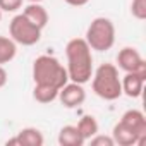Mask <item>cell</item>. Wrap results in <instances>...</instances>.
I'll return each instance as SVG.
<instances>
[{
    "instance_id": "obj_1",
    "label": "cell",
    "mask_w": 146,
    "mask_h": 146,
    "mask_svg": "<svg viewBox=\"0 0 146 146\" xmlns=\"http://www.w3.org/2000/svg\"><path fill=\"white\" fill-rule=\"evenodd\" d=\"M65 57H67V74L72 83L84 84L91 81L93 76V55L91 48L84 38H72L65 45Z\"/></svg>"
},
{
    "instance_id": "obj_2",
    "label": "cell",
    "mask_w": 146,
    "mask_h": 146,
    "mask_svg": "<svg viewBox=\"0 0 146 146\" xmlns=\"http://www.w3.org/2000/svg\"><path fill=\"white\" fill-rule=\"evenodd\" d=\"M33 79L35 84H45L60 90L69 83L67 69L52 55H40L33 64Z\"/></svg>"
},
{
    "instance_id": "obj_3",
    "label": "cell",
    "mask_w": 146,
    "mask_h": 146,
    "mask_svg": "<svg viewBox=\"0 0 146 146\" xmlns=\"http://www.w3.org/2000/svg\"><path fill=\"white\" fill-rule=\"evenodd\" d=\"M91 78H93V91L102 100L113 102L122 96L119 69L113 64H102L96 70H93Z\"/></svg>"
},
{
    "instance_id": "obj_4",
    "label": "cell",
    "mask_w": 146,
    "mask_h": 146,
    "mask_svg": "<svg viewBox=\"0 0 146 146\" xmlns=\"http://www.w3.org/2000/svg\"><path fill=\"white\" fill-rule=\"evenodd\" d=\"M86 43L91 50L107 52L115 43V26L108 17H95L86 29Z\"/></svg>"
},
{
    "instance_id": "obj_5",
    "label": "cell",
    "mask_w": 146,
    "mask_h": 146,
    "mask_svg": "<svg viewBox=\"0 0 146 146\" xmlns=\"http://www.w3.org/2000/svg\"><path fill=\"white\" fill-rule=\"evenodd\" d=\"M9 33H11V38L23 46L36 45L41 38V29L36 24H33L24 14H17L12 17L9 24Z\"/></svg>"
},
{
    "instance_id": "obj_6",
    "label": "cell",
    "mask_w": 146,
    "mask_h": 146,
    "mask_svg": "<svg viewBox=\"0 0 146 146\" xmlns=\"http://www.w3.org/2000/svg\"><path fill=\"white\" fill-rule=\"evenodd\" d=\"M119 69L124 72H146V62L141 53L132 46H124L117 55Z\"/></svg>"
},
{
    "instance_id": "obj_7",
    "label": "cell",
    "mask_w": 146,
    "mask_h": 146,
    "mask_svg": "<svg viewBox=\"0 0 146 146\" xmlns=\"http://www.w3.org/2000/svg\"><path fill=\"white\" fill-rule=\"evenodd\" d=\"M57 98L60 100V103H62L65 108H76V107H79V105L84 103V100H86V91H84L83 84L72 83V81H70V83H67V84H64V86L60 88Z\"/></svg>"
},
{
    "instance_id": "obj_8",
    "label": "cell",
    "mask_w": 146,
    "mask_h": 146,
    "mask_svg": "<svg viewBox=\"0 0 146 146\" xmlns=\"http://www.w3.org/2000/svg\"><path fill=\"white\" fill-rule=\"evenodd\" d=\"M144 81H146V72H125V76L120 79L122 95L129 98H139L143 95Z\"/></svg>"
},
{
    "instance_id": "obj_9",
    "label": "cell",
    "mask_w": 146,
    "mask_h": 146,
    "mask_svg": "<svg viewBox=\"0 0 146 146\" xmlns=\"http://www.w3.org/2000/svg\"><path fill=\"white\" fill-rule=\"evenodd\" d=\"M112 139L115 144L119 146H139L143 144L144 137H139L136 132H132L129 127H125L122 122L115 124L113 131H112Z\"/></svg>"
},
{
    "instance_id": "obj_10",
    "label": "cell",
    "mask_w": 146,
    "mask_h": 146,
    "mask_svg": "<svg viewBox=\"0 0 146 146\" xmlns=\"http://www.w3.org/2000/svg\"><path fill=\"white\" fill-rule=\"evenodd\" d=\"M120 122L125 127H129L132 132H136L139 137H146V117L141 110H134V108L127 110L122 115Z\"/></svg>"
},
{
    "instance_id": "obj_11",
    "label": "cell",
    "mask_w": 146,
    "mask_h": 146,
    "mask_svg": "<svg viewBox=\"0 0 146 146\" xmlns=\"http://www.w3.org/2000/svg\"><path fill=\"white\" fill-rule=\"evenodd\" d=\"M23 14H24L33 24H36L40 29H43V28L48 24V12H46V9H45L41 4H38V2H29V4L24 7Z\"/></svg>"
},
{
    "instance_id": "obj_12",
    "label": "cell",
    "mask_w": 146,
    "mask_h": 146,
    "mask_svg": "<svg viewBox=\"0 0 146 146\" xmlns=\"http://www.w3.org/2000/svg\"><path fill=\"white\" fill-rule=\"evenodd\" d=\"M58 144L60 146H83L84 137L81 136L78 125H64L58 132Z\"/></svg>"
},
{
    "instance_id": "obj_13",
    "label": "cell",
    "mask_w": 146,
    "mask_h": 146,
    "mask_svg": "<svg viewBox=\"0 0 146 146\" xmlns=\"http://www.w3.org/2000/svg\"><path fill=\"white\" fill-rule=\"evenodd\" d=\"M17 139L21 146H43L45 139L41 131H38L36 127H24L17 132Z\"/></svg>"
},
{
    "instance_id": "obj_14",
    "label": "cell",
    "mask_w": 146,
    "mask_h": 146,
    "mask_svg": "<svg viewBox=\"0 0 146 146\" xmlns=\"http://www.w3.org/2000/svg\"><path fill=\"white\" fill-rule=\"evenodd\" d=\"M17 43L12 40V38H7V36H0V65L4 64H9L16 53H17Z\"/></svg>"
},
{
    "instance_id": "obj_15",
    "label": "cell",
    "mask_w": 146,
    "mask_h": 146,
    "mask_svg": "<svg viewBox=\"0 0 146 146\" xmlns=\"http://www.w3.org/2000/svg\"><path fill=\"white\" fill-rule=\"evenodd\" d=\"M58 91L57 88H52V86H45V84H35V90H33V96L36 102L40 103H52L53 100H57L58 96Z\"/></svg>"
},
{
    "instance_id": "obj_16",
    "label": "cell",
    "mask_w": 146,
    "mask_h": 146,
    "mask_svg": "<svg viewBox=\"0 0 146 146\" xmlns=\"http://www.w3.org/2000/svg\"><path fill=\"white\" fill-rule=\"evenodd\" d=\"M78 129H79L81 136L84 137V141H88V139H91L95 134H98V122H96V119H95L93 115H84V117L79 120Z\"/></svg>"
},
{
    "instance_id": "obj_17",
    "label": "cell",
    "mask_w": 146,
    "mask_h": 146,
    "mask_svg": "<svg viewBox=\"0 0 146 146\" xmlns=\"http://www.w3.org/2000/svg\"><path fill=\"white\" fill-rule=\"evenodd\" d=\"M131 12L136 19L144 21L146 19V0H132L131 2Z\"/></svg>"
},
{
    "instance_id": "obj_18",
    "label": "cell",
    "mask_w": 146,
    "mask_h": 146,
    "mask_svg": "<svg viewBox=\"0 0 146 146\" xmlns=\"http://www.w3.org/2000/svg\"><path fill=\"white\" fill-rule=\"evenodd\" d=\"M23 7V0H0V11L2 12H16Z\"/></svg>"
},
{
    "instance_id": "obj_19",
    "label": "cell",
    "mask_w": 146,
    "mask_h": 146,
    "mask_svg": "<svg viewBox=\"0 0 146 146\" xmlns=\"http://www.w3.org/2000/svg\"><path fill=\"white\" fill-rule=\"evenodd\" d=\"M91 146H113V139L112 136H103V134H95L91 139H90Z\"/></svg>"
},
{
    "instance_id": "obj_20",
    "label": "cell",
    "mask_w": 146,
    "mask_h": 146,
    "mask_svg": "<svg viewBox=\"0 0 146 146\" xmlns=\"http://www.w3.org/2000/svg\"><path fill=\"white\" fill-rule=\"evenodd\" d=\"M90 2V0H65V4H69V5H72V7H83V5H86Z\"/></svg>"
},
{
    "instance_id": "obj_21",
    "label": "cell",
    "mask_w": 146,
    "mask_h": 146,
    "mask_svg": "<svg viewBox=\"0 0 146 146\" xmlns=\"http://www.w3.org/2000/svg\"><path fill=\"white\" fill-rule=\"evenodd\" d=\"M7 84V72H5V69L0 65V88H4Z\"/></svg>"
},
{
    "instance_id": "obj_22",
    "label": "cell",
    "mask_w": 146,
    "mask_h": 146,
    "mask_svg": "<svg viewBox=\"0 0 146 146\" xmlns=\"http://www.w3.org/2000/svg\"><path fill=\"white\" fill-rule=\"evenodd\" d=\"M5 144H7V146H12V144H17V146H21V144H19V139H17V136H16V137H12V139H9Z\"/></svg>"
},
{
    "instance_id": "obj_23",
    "label": "cell",
    "mask_w": 146,
    "mask_h": 146,
    "mask_svg": "<svg viewBox=\"0 0 146 146\" xmlns=\"http://www.w3.org/2000/svg\"><path fill=\"white\" fill-rule=\"evenodd\" d=\"M29 2H38V4H40V2H41V0H29Z\"/></svg>"
},
{
    "instance_id": "obj_24",
    "label": "cell",
    "mask_w": 146,
    "mask_h": 146,
    "mask_svg": "<svg viewBox=\"0 0 146 146\" xmlns=\"http://www.w3.org/2000/svg\"><path fill=\"white\" fill-rule=\"evenodd\" d=\"M0 21H2V11H0Z\"/></svg>"
}]
</instances>
